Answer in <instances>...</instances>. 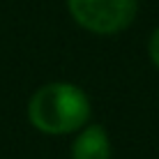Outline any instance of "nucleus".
<instances>
[{"label": "nucleus", "instance_id": "nucleus-1", "mask_svg": "<svg viewBox=\"0 0 159 159\" xmlns=\"http://www.w3.org/2000/svg\"><path fill=\"white\" fill-rule=\"evenodd\" d=\"M28 118L32 127L44 134H69L85 127L90 118V102L74 83H46L30 97Z\"/></svg>", "mask_w": 159, "mask_h": 159}, {"label": "nucleus", "instance_id": "nucleus-2", "mask_svg": "<svg viewBox=\"0 0 159 159\" xmlns=\"http://www.w3.org/2000/svg\"><path fill=\"white\" fill-rule=\"evenodd\" d=\"M81 28L95 35H116L134 21L139 0H67Z\"/></svg>", "mask_w": 159, "mask_h": 159}, {"label": "nucleus", "instance_id": "nucleus-3", "mask_svg": "<svg viewBox=\"0 0 159 159\" xmlns=\"http://www.w3.org/2000/svg\"><path fill=\"white\" fill-rule=\"evenodd\" d=\"M72 159H111V143L104 127H83L72 145Z\"/></svg>", "mask_w": 159, "mask_h": 159}, {"label": "nucleus", "instance_id": "nucleus-4", "mask_svg": "<svg viewBox=\"0 0 159 159\" xmlns=\"http://www.w3.org/2000/svg\"><path fill=\"white\" fill-rule=\"evenodd\" d=\"M150 58H152V62H155V67L159 69V28L152 32V37H150Z\"/></svg>", "mask_w": 159, "mask_h": 159}]
</instances>
